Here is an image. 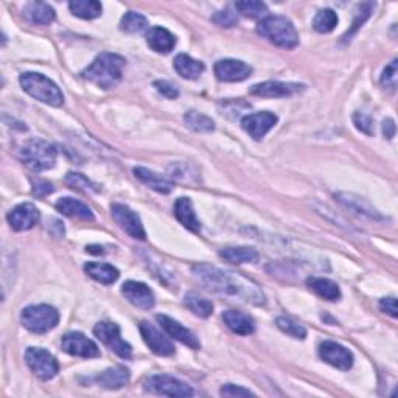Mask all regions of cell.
<instances>
[{
    "label": "cell",
    "instance_id": "cell-8",
    "mask_svg": "<svg viewBox=\"0 0 398 398\" xmlns=\"http://www.w3.org/2000/svg\"><path fill=\"white\" fill-rule=\"evenodd\" d=\"M143 389L151 394L167 397H191L195 394L189 384L170 375H154L143 383Z\"/></svg>",
    "mask_w": 398,
    "mask_h": 398
},
{
    "label": "cell",
    "instance_id": "cell-42",
    "mask_svg": "<svg viewBox=\"0 0 398 398\" xmlns=\"http://www.w3.org/2000/svg\"><path fill=\"white\" fill-rule=\"evenodd\" d=\"M353 123L358 131H361V133H364L367 135H373V133H375V129H373V118L369 114H364V112L357 111L353 114Z\"/></svg>",
    "mask_w": 398,
    "mask_h": 398
},
{
    "label": "cell",
    "instance_id": "cell-16",
    "mask_svg": "<svg viewBox=\"0 0 398 398\" xmlns=\"http://www.w3.org/2000/svg\"><path fill=\"white\" fill-rule=\"evenodd\" d=\"M122 292L129 303H133L134 307L140 310H151L155 303L154 292L149 290V286L142 282L128 280V282L123 283Z\"/></svg>",
    "mask_w": 398,
    "mask_h": 398
},
{
    "label": "cell",
    "instance_id": "cell-6",
    "mask_svg": "<svg viewBox=\"0 0 398 398\" xmlns=\"http://www.w3.org/2000/svg\"><path fill=\"white\" fill-rule=\"evenodd\" d=\"M22 325L31 333L44 334L53 330L59 322V313L50 305H30L22 310Z\"/></svg>",
    "mask_w": 398,
    "mask_h": 398
},
{
    "label": "cell",
    "instance_id": "cell-14",
    "mask_svg": "<svg viewBox=\"0 0 398 398\" xmlns=\"http://www.w3.org/2000/svg\"><path fill=\"white\" fill-rule=\"evenodd\" d=\"M278 122V117L272 112H255V114L246 115L243 118L241 126L246 133L252 137L254 140H261L263 137L269 133V131L276 126Z\"/></svg>",
    "mask_w": 398,
    "mask_h": 398
},
{
    "label": "cell",
    "instance_id": "cell-5",
    "mask_svg": "<svg viewBox=\"0 0 398 398\" xmlns=\"http://www.w3.org/2000/svg\"><path fill=\"white\" fill-rule=\"evenodd\" d=\"M58 151L46 140H30L21 149V159L31 171L41 173L50 170L56 164Z\"/></svg>",
    "mask_w": 398,
    "mask_h": 398
},
{
    "label": "cell",
    "instance_id": "cell-38",
    "mask_svg": "<svg viewBox=\"0 0 398 398\" xmlns=\"http://www.w3.org/2000/svg\"><path fill=\"white\" fill-rule=\"evenodd\" d=\"M235 8L238 12H241L243 16L251 17V19H261L266 16L267 6L263 2H258V0H243V2H236Z\"/></svg>",
    "mask_w": 398,
    "mask_h": 398
},
{
    "label": "cell",
    "instance_id": "cell-37",
    "mask_svg": "<svg viewBox=\"0 0 398 398\" xmlns=\"http://www.w3.org/2000/svg\"><path fill=\"white\" fill-rule=\"evenodd\" d=\"M338 21V15H336L333 10L325 8L317 12L313 21V27L316 31H319V33H330V31L336 28Z\"/></svg>",
    "mask_w": 398,
    "mask_h": 398
},
{
    "label": "cell",
    "instance_id": "cell-26",
    "mask_svg": "<svg viewBox=\"0 0 398 398\" xmlns=\"http://www.w3.org/2000/svg\"><path fill=\"white\" fill-rule=\"evenodd\" d=\"M307 285L311 291H314L317 296H321L325 301L334 302L341 298V290L333 280L323 278V277H310L307 280Z\"/></svg>",
    "mask_w": 398,
    "mask_h": 398
},
{
    "label": "cell",
    "instance_id": "cell-31",
    "mask_svg": "<svg viewBox=\"0 0 398 398\" xmlns=\"http://www.w3.org/2000/svg\"><path fill=\"white\" fill-rule=\"evenodd\" d=\"M221 257L224 260L230 261V263H255L258 261V252L255 251L254 247H246V246H236V247H224L220 252Z\"/></svg>",
    "mask_w": 398,
    "mask_h": 398
},
{
    "label": "cell",
    "instance_id": "cell-28",
    "mask_svg": "<svg viewBox=\"0 0 398 398\" xmlns=\"http://www.w3.org/2000/svg\"><path fill=\"white\" fill-rule=\"evenodd\" d=\"M204 64L201 61L193 59L191 56L180 53L174 58V70H176L180 77L187 79H196L199 75L204 72Z\"/></svg>",
    "mask_w": 398,
    "mask_h": 398
},
{
    "label": "cell",
    "instance_id": "cell-9",
    "mask_svg": "<svg viewBox=\"0 0 398 398\" xmlns=\"http://www.w3.org/2000/svg\"><path fill=\"white\" fill-rule=\"evenodd\" d=\"M93 333L97 338L103 342L104 345H108L112 352L118 354L122 359H129L133 357V348L120 336V327L114 322H98L93 327Z\"/></svg>",
    "mask_w": 398,
    "mask_h": 398
},
{
    "label": "cell",
    "instance_id": "cell-39",
    "mask_svg": "<svg viewBox=\"0 0 398 398\" xmlns=\"http://www.w3.org/2000/svg\"><path fill=\"white\" fill-rule=\"evenodd\" d=\"M276 323L283 333L291 336V338H296V339L307 338V330H305L301 323L291 321V319H288V317H277Z\"/></svg>",
    "mask_w": 398,
    "mask_h": 398
},
{
    "label": "cell",
    "instance_id": "cell-2",
    "mask_svg": "<svg viewBox=\"0 0 398 398\" xmlns=\"http://www.w3.org/2000/svg\"><path fill=\"white\" fill-rule=\"evenodd\" d=\"M123 66L124 59L122 56L115 53H102L81 75L87 81L102 87V89L109 91L120 84L123 77Z\"/></svg>",
    "mask_w": 398,
    "mask_h": 398
},
{
    "label": "cell",
    "instance_id": "cell-29",
    "mask_svg": "<svg viewBox=\"0 0 398 398\" xmlns=\"http://www.w3.org/2000/svg\"><path fill=\"white\" fill-rule=\"evenodd\" d=\"M25 17L36 25H48L55 21V10L42 2H31L25 6Z\"/></svg>",
    "mask_w": 398,
    "mask_h": 398
},
{
    "label": "cell",
    "instance_id": "cell-27",
    "mask_svg": "<svg viewBox=\"0 0 398 398\" xmlns=\"http://www.w3.org/2000/svg\"><path fill=\"white\" fill-rule=\"evenodd\" d=\"M134 174H135V178L140 180V182L148 185L149 189H153L155 191L170 193L173 190V184L170 182V180L162 178L160 174H158V173L148 170V168L137 167V168H134Z\"/></svg>",
    "mask_w": 398,
    "mask_h": 398
},
{
    "label": "cell",
    "instance_id": "cell-40",
    "mask_svg": "<svg viewBox=\"0 0 398 398\" xmlns=\"http://www.w3.org/2000/svg\"><path fill=\"white\" fill-rule=\"evenodd\" d=\"M66 180L68 185L73 187V189L89 191V193L100 191V187L95 182H92L91 179H87L86 176H83V174H79V173H68L66 176Z\"/></svg>",
    "mask_w": 398,
    "mask_h": 398
},
{
    "label": "cell",
    "instance_id": "cell-15",
    "mask_svg": "<svg viewBox=\"0 0 398 398\" xmlns=\"http://www.w3.org/2000/svg\"><path fill=\"white\" fill-rule=\"evenodd\" d=\"M215 75L218 79L226 83H236L251 77L252 67L238 59H221L215 64Z\"/></svg>",
    "mask_w": 398,
    "mask_h": 398
},
{
    "label": "cell",
    "instance_id": "cell-21",
    "mask_svg": "<svg viewBox=\"0 0 398 398\" xmlns=\"http://www.w3.org/2000/svg\"><path fill=\"white\" fill-rule=\"evenodd\" d=\"M174 216L178 218V221L182 224L191 232L198 234L201 230V222H199L198 216L193 209V204L189 198H178L174 202Z\"/></svg>",
    "mask_w": 398,
    "mask_h": 398
},
{
    "label": "cell",
    "instance_id": "cell-44",
    "mask_svg": "<svg viewBox=\"0 0 398 398\" xmlns=\"http://www.w3.org/2000/svg\"><path fill=\"white\" fill-rule=\"evenodd\" d=\"M154 87H155V91H158L160 95H164L165 98L176 100L179 97L178 87L173 86L171 83H168V81H164V79L154 81Z\"/></svg>",
    "mask_w": 398,
    "mask_h": 398
},
{
    "label": "cell",
    "instance_id": "cell-43",
    "mask_svg": "<svg viewBox=\"0 0 398 398\" xmlns=\"http://www.w3.org/2000/svg\"><path fill=\"white\" fill-rule=\"evenodd\" d=\"M397 66H398L397 59L390 61V64L386 66L381 75V84L389 87V89H395L397 87Z\"/></svg>",
    "mask_w": 398,
    "mask_h": 398
},
{
    "label": "cell",
    "instance_id": "cell-3",
    "mask_svg": "<svg viewBox=\"0 0 398 398\" xmlns=\"http://www.w3.org/2000/svg\"><path fill=\"white\" fill-rule=\"evenodd\" d=\"M258 33L282 48H294L298 44V35L294 25L283 16H266L257 25Z\"/></svg>",
    "mask_w": 398,
    "mask_h": 398
},
{
    "label": "cell",
    "instance_id": "cell-48",
    "mask_svg": "<svg viewBox=\"0 0 398 398\" xmlns=\"http://www.w3.org/2000/svg\"><path fill=\"white\" fill-rule=\"evenodd\" d=\"M383 134L386 139H394L395 135V122L392 118H388V120L383 122Z\"/></svg>",
    "mask_w": 398,
    "mask_h": 398
},
{
    "label": "cell",
    "instance_id": "cell-4",
    "mask_svg": "<svg viewBox=\"0 0 398 398\" xmlns=\"http://www.w3.org/2000/svg\"><path fill=\"white\" fill-rule=\"evenodd\" d=\"M21 86L22 89L39 102L46 103L48 106H59L64 103V95L58 86H56L52 79L47 78L46 75L36 73V72H27L21 75Z\"/></svg>",
    "mask_w": 398,
    "mask_h": 398
},
{
    "label": "cell",
    "instance_id": "cell-10",
    "mask_svg": "<svg viewBox=\"0 0 398 398\" xmlns=\"http://www.w3.org/2000/svg\"><path fill=\"white\" fill-rule=\"evenodd\" d=\"M111 215L114 218V221L118 224V227H120L123 232H126L129 236H133L135 240L146 238V232L145 229H143L140 216L137 215L134 210H131L128 205L112 204Z\"/></svg>",
    "mask_w": 398,
    "mask_h": 398
},
{
    "label": "cell",
    "instance_id": "cell-46",
    "mask_svg": "<svg viewBox=\"0 0 398 398\" xmlns=\"http://www.w3.org/2000/svg\"><path fill=\"white\" fill-rule=\"evenodd\" d=\"M379 310L383 313H388L392 317H397V298L395 297H384L379 301Z\"/></svg>",
    "mask_w": 398,
    "mask_h": 398
},
{
    "label": "cell",
    "instance_id": "cell-19",
    "mask_svg": "<svg viewBox=\"0 0 398 398\" xmlns=\"http://www.w3.org/2000/svg\"><path fill=\"white\" fill-rule=\"evenodd\" d=\"M155 319H158V322L160 323V327L164 328L173 339L182 342L184 345L193 348V350H198V348L201 347L196 336L193 334V332H190L189 328H185L182 323H179L178 321H174V319H171V317H168L165 314H158Z\"/></svg>",
    "mask_w": 398,
    "mask_h": 398
},
{
    "label": "cell",
    "instance_id": "cell-20",
    "mask_svg": "<svg viewBox=\"0 0 398 398\" xmlns=\"http://www.w3.org/2000/svg\"><path fill=\"white\" fill-rule=\"evenodd\" d=\"M336 199L342 204L345 205L347 209H350L353 211H357L358 215H363L369 220H375V221H383L384 216L379 215V211L372 207V205L366 201V199L359 198L357 195H352V193H338L336 195Z\"/></svg>",
    "mask_w": 398,
    "mask_h": 398
},
{
    "label": "cell",
    "instance_id": "cell-18",
    "mask_svg": "<svg viewBox=\"0 0 398 398\" xmlns=\"http://www.w3.org/2000/svg\"><path fill=\"white\" fill-rule=\"evenodd\" d=\"M140 334L145 344L151 348L155 354H160V357H170L174 353V345L173 342L167 338L164 333H160L158 328L148 322H140Z\"/></svg>",
    "mask_w": 398,
    "mask_h": 398
},
{
    "label": "cell",
    "instance_id": "cell-1",
    "mask_svg": "<svg viewBox=\"0 0 398 398\" xmlns=\"http://www.w3.org/2000/svg\"><path fill=\"white\" fill-rule=\"evenodd\" d=\"M193 276L205 290L227 297L230 301L257 305V307L266 303V296L260 286L238 272L224 271L210 265H196L193 266Z\"/></svg>",
    "mask_w": 398,
    "mask_h": 398
},
{
    "label": "cell",
    "instance_id": "cell-11",
    "mask_svg": "<svg viewBox=\"0 0 398 398\" xmlns=\"http://www.w3.org/2000/svg\"><path fill=\"white\" fill-rule=\"evenodd\" d=\"M61 347L66 353L78 358H98L102 354L95 342L78 332L67 333L61 341Z\"/></svg>",
    "mask_w": 398,
    "mask_h": 398
},
{
    "label": "cell",
    "instance_id": "cell-24",
    "mask_svg": "<svg viewBox=\"0 0 398 398\" xmlns=\"http://www.w3.org/2000/svg\"><path fill=\"white\" fill-rule=\"evenodd\" d=\"M222 321L234 333L240 336H247L255 332L254 321L247 314L241 313V311H236V310L224 311Z\"/></svg>",
    "mask_w": 398,
    "mask_h": 398
},
{
    "label": "cell",
    "instance_id": "cell-41",
    "mask_svg": "<svg viewBox=\"0 0 398 398\" xmlns=\"http://www.w3.org/2000/svg\"><path fill=\"white\" fill-rule=\"evenodd\" d=\"M211 21H214L216 25H220V27L230 28L238 23V16H236V12L232 8H226V10L215 12V15L211 16Z\"/></svg>",
    "mask_w": 398,
    "mask_h": 398
},
{
    "label": "cell",
    "instance_id": "cell-7",
    "mask_svg": "<svg viewBox=\"0 0 398 398\" xmlns=\"http://www.w3.org/2000/svg\"><path fill=\"white\" fill-rule=\"evenodd\" d=\"M25 361L30 367V370L35 373L37 378L48 381L59 370V364L52 353L41 347H28L25 352Z\"/></svg>",
    "mask_w": 398,
    "mask_h": 398
},
{
    "label": "cell",
    "instance_id": "cell-33",
    "mask_svg": "<svg viewBox=\"0 0 398 398\" xmlns=\"http://www.w3.org/2000/svg\"><path fill=\"white\" fill-rule=\"evenodd\" d=\"M184 302L190 311H193L199 317H209L214 313V303L209 298H204L198 292H187Z\"/></svg>",
    "mask_w": 398,
    "mask_h": 398
},
{
    "label": "cell",
    "instance_id": "cell-12",
    "mask_svg": "<svg viewBox=\"0 0 398 398\" xmlns=\"http://www.w3.org/2000/svg\"><path fill=\"white\" fill-rule=\"evenodd\" d=\"M319 357L327 364L339 370H350L353 366V353L347 347L333 341H323L319 345Z\"/></svg>",
    "mask_w": 398,
    "mask_h": 398
},
{
    "label": "cell",
    "instance_id": "cell-47",
    "mask_svg": "<svg viewBox=\"0 0 398 398\" xmlns=\"http://www.w3.org/2000/svg\"><path fill=\"white\" fill-rule=\"evenodd\" d=\"M53 190H55L53 185L47 182V180H37L33 187V195L37 198H42V196L50 195V193H52Z\"/></svg>",
    "mask_w": 398,
    "mask_h": 398
},
{
    "label": "cell",
    "instance_id": "cell-35",
    "mask_svg": "<svg viewBox=\"0 0 398 398\" xmlns=\"http://www.w3.org/2000/svg\"><path fill=\"white\" fill-rule=\"evenodd\" d=\"M146 27H148L146 17L142 16L140 12H134V11L126 12V15L122 17V22H120V30L129 35L142 33V31Z\"/></svg>",
    "mask_w": 398,
    "mask_h": 398
},
{
    "label": "cell",
    "instance_id": "cell-25",
    "mask_svg": "<svg viewBox=\"0 0 398 398\" xmlns=\"http://www.w3.org/2000/svg\"><path fill=\"white\" fill-rule=\"evenodd\" d=\"M56 210L68 218H78V220H84V221L93 220L92 210L87 207L86 204L73 198H61L59 201L56 202Z\"/></svg>",
    "mask_w": 398,
    "mask_h": 398
},
{
    "label": "cell",
    "instance_id": "cell-23",
    "mask_svg": "<svg viewBox=\"0 0 398 398\" xmlns=\"http://www.w3.org/2000/svg\"><path fill=\"white\" fill-rule=\"evenodd\" d=\"M129 378H131V373L128 369H124V367L122 366H115L100 373V375L95 378V381L104 389L117 390V389H122L123 386H126L129 383Z\"/></svg>",
    "mask_w": 398,
    "mask_h": 398
},
{
    "label": "cell",
    "instance_id": "cell-22",
    "mask_svg": "<svg viewBox=\"0 0 398 398\" xmlns=\"http://www.w3.org/2000/svg\"><path fill=\"white\" fill-rule=\"evenodd\" d=\"M146 42L151 50L158 53H170L176 46V36L170 33L167 28L154 27L146 33Z\"/></svg>",
    "mask_w": 398,
    "mask_h": 398
},
{
    "label": "cell",
    "instance_id": "cell-34",
    "mask_svg": "<svg viewBox=\"0 0 398 398\" xmlns=\"http://www.w3.org/2000/svg\"><path fill=\"white\" fill-rule=\"evenodd\" d=\"M184 120L187 126L195 131V133H211L215 129V122L198 111L185 112Z\"/></svg>",
    "mask_w": 398,
    "mask_h": 398
},
{
    "label": "cell",
    "instance_id": "cell-45",
    "mask_svg": "<svg viewBox=\"0 0 398 398\" xmlns=\"http://www.w3.org/2000/svg\"><path fill=\"white\" fill-rule=\"evenodd\" d=\"M220 394L222 397H249V395H254V392H251L249 389L241 388V386H235V384H226L221 388Z\"/></svg>",
    "mask_w": 398,
    "mask_h": 398
},
{
    "label": "cell",
    "instance_id": "cell-30",
    "mask_svg": "<svg viewBox=\"0 0 398 398\" xmlns=\"http://www.w3.org/2000/svg\"><path fill=\"white\" fill-rule=\"evenodd\" d=\"M84 271L87 272V276L103 285H112L117 282L118 276H120L117 267L108 263H87L84 266Z\"/></svg>",
    "mask_w": 398,
    "mask_h": 398
},
{
    "label": "cell",
    "instance_id": "cell-13",
    "mask_svg": "<svg viewBox=\"0 0 398 398\" xmlns=\"http://www.w3.org/2000/svg\"><path fill=\"white\" fill-rule=\"evenodd\" d=\"M305 89L303 84L297 83H282V81H265V83L255 84L249 89V93L255 97L263 98H286Z\"/></svg>",
    "mask_w": 398,
    "mask_h": 398
},
{
    "label": "cell",
    "instance_id": "cell-32",
    "mask_svg": "<svg viewBox=\"0 0 398 398\" xmlns=\"http://www.w3.org/2000/svg\"><path fill=\"white\" fill-rule=\"evenodd\" d=\"M68 8H70L72 15L81 19H97L102 16L103 6L100 2H95V0H73V2L68 3Z\"/></svg>",
    "mask_w": 398,
    "mask_h": 398
},
{
    "label": "cell",
    "instance_id": "cell-17",
    "mask_svg": "<svg viewBox=\"0 0 398 398\" xmlns=\"http://www.w3.org/2000/svg\"><path fill=\"white\" fill-rule=\"evenodd\" d=\"M6 220H8L11 229H15L16 232H23V230H30L36 226L39 221V210L30 202L19 204L10 211Z\"/></svg>",
    "mask_w": 398,
    "mask_h": 398
},
{
    "label": "cell",
    "instance_id": "cell-36",
    "mask_svg": "<svg viewBox=\"0 0 398 398\" xmlns=\"http://www.w3.org/2000/svg\"><path fill=\"white\" fill-rule=\"evenodd\" d=\"M373 8H375V3L373 2H364V3H359L357 6V10H354V19H353V23H352V28L344 35V41L350 39V37L357 33L361 27H363V23L370 17Z\"/></svg>",
    "mask_w": 398,
    "mask_h": 398
}]
</instances>
